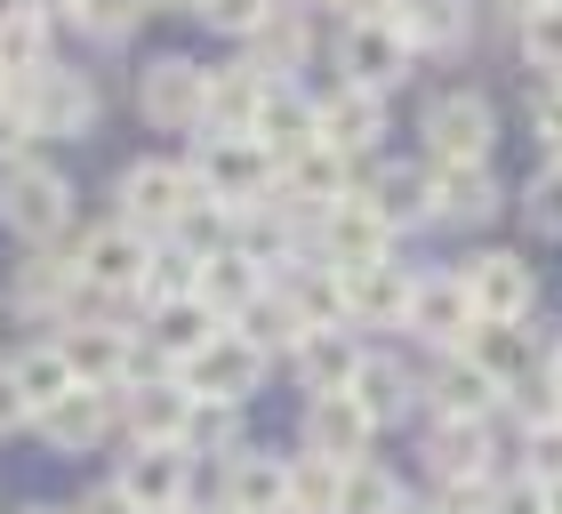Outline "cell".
<instances>
[{
	"mask_svg": "<svg viewBox=\"0 0 562 514\" xmlns=\"http://www.w3.org/2000/svg\"><path fill=\"white\" fill-rule=\"evenodd\" d=\"M0 217H9V234H24V242L65 234V217H72L65 177H57V169H41V161H16V169H9V186H0Z\"/></svg>",
	"mask_w": 562,
	"mask_h": 514,
	"instance_id": "cell-1",
	"label": "cell"
},
{
	"mask_svg": "<svg viewBox=\"0 0 562 514\" xmlns=\"http://www.w3.org/2000/svg\"><path fill=\"white\" fill-rule=\"evenodd\" d=\"M258 378H266V354L249 338H234V329H217V338L186 362V394H210V402L234 410L241 394H258Z\"/></svg>",
	"mask_w": 562,
	"mask_h": 514,
	"instance_id": "cell-2",
	"label": "cell"
},
{
	"mask_svg": "<svg viewBox=\"0 0 562 514\" xmlns=\"http://www.w3.org/2000/svg\"><path fill=\"white\" fill-rule=\"evenodd\" d=\"M426 137H434V161L442 169H482V153H491V105L482 97H434L426 113Z\"/></svg>",
	"mask_w": 562,
	"mask_h": 514,
	"instance_id": "cell-3",
	"label": "cell"
},
{
	"mask_svg": "<svg viewBox=\"0 0 562 514\" xmlns=\"http://www.w3.org/2000/svg\"><path fill=\"white\" fill-rule=\"evenodd\" d=\"M467 305H474V322H522L530 314V298H539V281H530L522 257H474L467 273Z\"/></svg>",
	"mask_w": 562,
	"mask_h": 514,
	"instance_id": "cell-4",
	"label": "cell"
},
{
	"mask_svg": "<svg viewBox=\"0 0 562 514\" xmlns=\"http://www.w3.org/2000/svg\"><path fill=\"white\" fill-rule=\"evenodd\" d=\"M266 145H249V137H201V177L193 186H210V201H234V210H249L266 186Z\"/></svg>",
	"mask_w": 562,
	"mask_h": 514,
	"instance_id": "cell-5",
	"label": "cell"
},
{
	"mask_svg": "<svg viewBox=\"0 0 562 514\" xmlns=\"http://www.w3.org/2000/svg\"><path fill=\"white\" fill-rule=\"evenodd\" d=\"M186 201H193V177L169 169V161H137L130 177H121V217H130V234L137 225H177Z\"/></svg>",
	"mask_w": 562,
	"mask_h": 514,
	"instance_id": "cell-6",
	"label": "cell"
},
{
	"mask_svg": "<svg viewBox=\"0 0 562 514\" xmlns=\"http://www.w3.org/2000/svg\"><path fill=\"white\" fill-rule=\"evenodd\" d=\"M24 89V121H33V137H65V128H89V113H97V97H89V81H72V72H33V81H16Z\"/></svg>",
	"mask_w": 562,
	"mask_h": 514,
	"instance_id": "cell-7",
	"label": "cell"
},
{
	"mask_svg": "<svg viewBox=\"0 0 562 514\" xmlns=\"http://www.w3.org/2000/svg\"><path fill=\"white\" fill-rule=\"evenodd\" d=\"M130 506H153V514H177L186 506V443H137L130 474L113 482Z\"/></svg>",
	"mask_w": 562,
	"mask_h": 514,
	"instance_id": "cell-8",
	"label": "cell"
},
{
	"mask_svg": "<svg viewBox=\"0 0 562 514\" xmlns=\"http://www.w3.org/2000/svg\"><path fill=\"white\" fill-rule=\"evenodd\" d=\"M201 89H210V72L186 65V57H161V65H145V81H137V105L161 121V128H193L201 121Z\"/></svg>",
	"mask_w": 562,
	"mask_h": 514,
	"instance_id": "cell-9",
	"label": "cell"
},
{
	"mask_svg": "<svg viewBox=\"0 0 562 514\" xmlns=\"http://www.w3.org/2000/svg\"><path fill=\"white\" fill-rule=\"evenodd\" d=\"M411 290H418V281L402 273L394 257H378V266H362V273L338 281V305H346L353 322H402V314H411Z\"/></svg>",
	"mask_w": 562,
	"mask_h": 514,
	"instance_id": "cell-10",
	"label": "cell"
},
{
	"mask_svg": "<svg viewBox=\"0 0 562 514\" xmlns=\"http://www.w3.org/2000/svg\"><path fill=\"white\" fill-rule=\"evenodd\" d=\"M378 128H386V97H378V89H338V97L314 113V137H322L329 153H362Z\"/></svg>",
	"mask_w": 562,
	"mask_h": 514,
	"instance_id": "cell-11",
	"label": "cell"
},
{
	"mask_svg": "<svg viewBox=\"0 0 562 514\" xmlns=\"http://www.w3.org/2000/svg\"><path fill=\"white\" fill-rule=\"evenodd\" d=\"M249 145H273L281 161L305 153V145H322V137H314V105H305L297 89H266L258 113H249Z\"/></svg>",
	"mask_w": 562,
	"mask_h": 514,
	"instance_id": "cell-12",
	"label": "cell"
},
{
	"mask_svg": "<svg viewBox=\"0 0 562 514\" xmlns=\"http://www.w3.org/2000/svg\"><path fill=\"white\" fill-rule=\"evenodd\" d=\"M9 394H16V410H24V418L57 410V402L72 394V370H65V354H57V346H24L16 362H9Z\"/></svg>",
	"mask_w": 562,
	"mask_h": 514,
	"instance_id": "cell-13",
	"label": "cell"
},
{
	"mask_svg": "<svg viewBox=\"0 0 562 514\" xmlns=\"http://www.w3.org/2000/svg\"><path fill=\"white\" fill-rule=\"evenodd\" d=\"M305 434H314V458H338V467H353V450L370 443V410L353 394H314V418H305Z\"/></svg>",
	"mask_w": 562,
	"mask_h": 514,
	"instance_id": "cell-14",
	"label": "cell"
},
{
	"mask_svg": "<svg viewBox=\"0 0 562 514\" xmlns=\"http://www.w3.org/2000/svg\"><path fill=\"white\" fill-rule=\"evenodd\" d=\"M402 65H411V41H402L394 24H346V72H353V89H386Z\"/></svg>",
	"mask_w": 562,
	"mask_h": 514,
	"instance_id": "cell-15",
	"label": "cell"
},
{
	"mask_svg": "<svg viewBox=\"0 0 562 514\" xmlns=\"http://www.w3.org/2000/svg\"><path fill=\"white\" fill-rule=\"evenodd\" d=\"M81 281H97V290H130V281H145V242L130 234V225L89 234L81 242Z\"/></svg>",
	"mask_w": 562,
	"mask_h": 514,
	"instance_id": "cell-16",
	"label": "cell"
},
{
	"mask_svg": "<svg viewBox=\"0 0 562 514\" xmlns=\"http://www.w3.org/2000/svg\"><path fill=\"white\" fill-rule=\"evenodd\" d=\"M193 298L210 305V314H241V305H258V257H241V249H217L210 266L193 273Z\"/></svg>",
	"mask_w": 562,
	"mask_h": 514,
	"instance_id": "cell-17",
	"label": "cell"
},
{
	"mask_svg": "<svg viewBox=\"0 0 562 514\" xmlns=\"http://www.w3.org/2000/svg\"><path fill=\"white\" fill-rule=\"evenodd\" d=\"M297 370H305L314 394H346L353 370H362V354H353L346 329H305V338H297Z\"/></svg>",
	"mask_w": 562,
	"mask_h": 514,
	"instance_id": "cell-18",
	"label": "cell"
},
{
	"mask_svg": "<svg viewBox=\"0 0 562 514\" xmlns=\"http://www.w3.org/2000/svg\"><path fill=\"white\" fill-rule=\"evenodd\" d=\"M57 354H65L72 386H89V394H105V386L130 370V346H121V329H81V338H57Z\"/></svg>",
	"mask_w": 562,
	"mask_h": 514,
	"instance_id": "cell-19",
	"label": "cell"
},
{
	"mask_svg": "<svg viewBox=\"0 0 562 514\" xmlns=\"http://www.w3.org/2000/svg\"><path fill=\"white\" fill-rule=\"evenodd\" d=\"M386 225H378L362 201H338V210H329V257H338L346 273H362V266H378V257H386Z\"/></svg>",
	"mask_w": 562,
	"mask_h": 514,
	"instance_id": "cell-20",
	"label": "cell"
},
{
	"mask_svg": "<svg viewBox=\"0 0 562 514\" xmlns=\"http://www.w3.org/2000/svg\"><path fill=\"white\" fill-rule=\"evenodd\" d=\"M411 322L426 329V338H442V346H458L467 338V322H474V305H467V281H418L411 290Z\"/></svg>",
	"mask_w": 562,
	"mask_h": 514,
	"instance_id": "cell-21",
	"label": "cell"
},
{
	"mask_svg": "<svg viewBox=\"0 0 562 514\" xmlns=\"http://www.w3.org/2000/svg\"><path fill=\"white\" fill-rule=\"evenodd\" d=\"M105 418H113V402H105V394H89V386H72L57 410H41V434H48L57 450H89L97 434H105Z\"/></svg>",
	"mask_w": 562,
	"mask_h": 514,
	"instance_id": "cell-22",
	"label": "cell"
},
{
	"mask_svg": "<svg viewBox=\"0 0 562 514\" xmlns=\"http://www.w3.org/2000/svg\"><path fill=\"white\" fill-rule=\"evenodd\" d=\"M338 482H346L338 458H290L281 467V506L290 514H338Z\"/></svg>",
	"mask_w": 562,
	"mask_h": 514,
	"instance_id": "cell-23",
	"label": "cell"
},
{
	"mask_svg": "<svg viewBox=\"0 0 562 514\" xmlns=\"http://www.w3.org/2000/svg\"><path fill=\"white\" fill-rule=\"evenodd\" d=\"M362 210H370V217L394 234L402 217H426V210H434V177H426V169H386V177L370 186V201H362Z\"/></svg>",
	"mask_w": 562,
	"mask_h": 514,
	"instance_id": "cell-24",
	"label": "cell"
},
{
	"mask_svg": "<svg viewBox=\"0 0 562 514\" xmlns=\"http://www.w3.org/2000/svg\"><path fill=\"white\" fill-rule=\"evenodd\" d=\"M210 338H217V314H210L201 298H169V305H161V329H153V346H161V354L193 362V354L210 346Z\"/></svg>",
	"mask_w": 562,
	"mask_h": 514,
	"instance_id": "cell-25",
	"label": "cell"
},
{
	"mask_svg": "<svg viewBox=\"0 0 562 514\" xmlns=\"http://www.w3.org/2000/svg\"><path fill=\"white\" fill-rule=\"evenodd\" d=\"M394 33L442 48V41L467 33V0H394Z\"/></svg>",
	"mask_w": 562,
	"mask_h": 514,
	"instance_id": "cell-26",
	"label": "cell"
},
{
	"mask_svg": "<svg viewBox=\"0 0 562 514\" xmlns=\"http://www.w3.org/2000/svg\"><path fill=\"white\" fill-rule=\"evenodd\" d=\"M498 394H506V386H498V378H482L474 362H450V370H442V386H434V402H442L450 418H467V426L491 418V402H498Z\"/></svg>",
	"mask_w": 562,
	"mask_h": 514,
	"instance_id": "cell-27",
	"label": "cell"
},
{
	"mask_svg": "<svg viewBox=\"0 0 562 514\" xmlns=\"http://www.w3.org/2000/svg\"><path fill=\"white\" fill-rule=\"evenodd\" d=\"M467 338H474V370H482V378H498V386H506V378H522V370H530V346H522V329H515V322H474Z\"/></svg>",
	"mask_w": 562,
	"mask_h": 514,
	"instance_id": "cell-28",
	"label": "cell"
},
{
	"mask_svg": "<svg viewBox=\"0 0 562 514\" xmlns=\"http://www.w3.org/2000/svg\"><path fill=\"white\" fill-rule=\"evenodd\" d=\"M225 506H234V514H281V467H273V458H234Z\"/></svg>",
	"mask_w": 562,
	"mask_h": 514,
	"instance_id": "cell-29",
	"label": "cell"
},
{
	"mask_svg": "<svg viewBox=\"0 0 562 514\" xmlns=\"http://www.w3.org/2000/svg\"><path fill=\"white\" fill-rule=\"evenodd\" d=\"M186 410H193V394L186 386H145L137 394V443H177V434H186Z\"/></svg>",
	"mask_w": 562,
	"mask_h": 514,
	"instance_id": "cell-30",
	"label": "cell"
},
{
	"mask_svg": "<svg viewBox=\"0 0 562 514\" xmlns=\"http://www.w3.org/2000/svg\"><path fill=\"white\" fill-rule=\"evenodd\" d=\"M434 210H450V217H491L498 193H491V177H482V169H434Z\"/></svg>",
	"mask_w": 562,
	"mask_h": 514,
	"instance_id": "cell-31",
	"label": "cell"
},
{
	"mask_svg": "<svg viewBox=\"0 0 562 514\" xmlns=\"http://www.w3.org/2000/svg\"><path fill=\"white\" fill-rule=\"evenodd\" d=\"M41 48H48V24L41 16H0V72H16V81H33L41 72Z\"/></svg>",
	"mask_w": 562,
	"mask_h": 514,
	"instance_id": "cell-32",
	"label": "cell"
},
{
	"mask_svg": "<svg viewBox=\"0 0 562 514\" xmlns=\"http://www.w3.org/2000/svg\"><path fill=\"white\" fill-rule=\"evenodd\" d=\"M482 458H491V450H482V426L450 418L442 434H434V467H442L450 482H474V474H482Z\"/></svg>",
	"mask_w": 562,
	"mask_h": 514,
	"instance_id": "cell-33",
	"label": "cell"
},
{
	"mask_svg": "<svg viewBox=\"0 0 562 514\" xmlns=\"http://www.w3.org/2000/svg\"><path fill=\"white\" fill-rule=\"evenodd\" d=\"M346 394L362 402V410H370V426H378V418H394V410L411 402V386H402V370H394V362H362V370H353V386H346Z\"/></svg>",
	"mask_w": 562,
	"mask_h": 514,
	"instance_id": "cell-34",
	"label": "cell"
},
{
	"mask_svg": "<svg viewBox=\"0 0 562 514\" xmlns=\"http://www.w3.org/2000/svg\"><path fill=\"white\" fill-rule=\"evenodd\" d=\"M290 193H297V201H329V210H338V153H329V145L290 153Z\"/></svg>",
	"mask_w": 562,
	"mask_h": 514,
	"instance_id": "cell-35",
	"label": "cell"
},
{
	"mask_svg": "<svg viewBox=\"0 0 562 514\" xmlns=\"http://www.w3.org/2000/svg\"><path fill=\"white\" fill-rule=\"evenodd\" d=\"M402 506V491L378 467H362V458H353L346 467V482H338V514H394Z\"/></svg>",
	"mask_w": 562,
	"mask_h": 514,
	"instance_id": "cell-36",
	"label": "cell"
},
{
	"mask_svg": "<svg viewBox=\"0 0 562 514\" xmlns=\"http://www.w3.org/2000/svg\"><path fill=\"white\" fill-rule=\"evenodd\" d=\"M241 322H249V329H234V338H249L258 354H266V346H297V338H305V322L290 314V298H273V305L258 298V305H241Z\"/></svg>",
	"mask_w": 562,
	"mask_h": 514,
	"instance_id": "cell-37",
	"label": "cell"
},
{
	"mask_svg": "<svg viewBox=\"0 0 562 514\" xmlns=\"http://www.w3.org/2000/svg\"><path fill=\"white\" fill-rule=\"evenodd\" d=\"M258 48H266L273 65H297V57H305V24H297V9L258 16Z\"/></svg>",
	"mask_w": 562,
	"mask_h": 514,
	"instance_id": "cell-38",
	"label": "cell"
},
{
	"mask_svg": "<svg viewBox=\"0 0 562 514\" xmlns=\"http://www.w3.org/2000/svg\"><path fill=\"white\" fill-rule=\"evenodd\" d=\"M145 290L161 298V305H169V298H193V257H186V249H161V257H145Z\"/></svg>",
	"mask_w": 562,
	"mask_h": 514,
	"instance_id": "cell-39",
	"label": "cell"
},
{
	"mask_svg": "<svg viewBox=\"0 0 562 514\" xmlns=\"http://www.w3.org/2000/svg\"><path fill=\"white\" fill-rule=\"evenodd\" d=\"M522 48H530L539 65H562V0H547V9L522 16Z\"/></svg>",
	"mask_w": 562,
	"mask_h": 514,
	"instance_id": "cell-40",
	"label": "cell"
},
{
	"mask_svg": "<svg viewBox=\"0 0 562 514\" xmlns=\"http://www.w3.org/2000/svg\"><path fill=\"white\" fill-rule=\"evenodd\" d=\"M72 16L89 24V33H105V41H121L137 24V0H72Z\"/></svg>",
	"mask_w": 562,
	"mask_h": 514,
	"instance_id": "cell-41",
	"label": "cell"
},
{
	"mask_svg": "<svg viewBox=\"0 0 562 514\" xmlns=\"http://www.w3.org/2000/svg\"><path fill=\"white\" fill-rule=\"evenodd\" d=\"M201 16H210V24H225V33H258L266 0H201Z\"/></svg>",
	"mask_w": 562,
	"mask_h": 514,
	"instance_id": "cell-42",
	"label": "cell"
},
{
	"mask_svg": "<svg viewBox=\"0 0 562 514\" xmlns=\"http://www.w3.org/2000/svg\"><path fill=\"white\" fill-rule=\"evenodd\" d=\"M24 145H33V121L16 113V97H0V161H24Z\"/></svg>",
	"mask_w": 562,
	"mask_h": 514,
	"instance_id": "cell-43",
	"label": "cell"
},
{
	"mask_svg": "<svg viewBox=\"0 0 562 514\" xmlns=\"http://www.w3.org/2000/svg\"><path fill=\"white\" fill-rule=\"evenodd\" d=\"M530 467H539L547 482H562V418L554 426H530Z\"/></svg>",
	"mask_w": 562,
	"mask_h": 514,
	"instance_id": "cell-44",
	"label": "cell"
},
{
	"mask_svg": "<svg viewBox=\"0 0 562 514\" xmlns=\"http://www.w3.org/2000/svg\"><path fill=\"white\" fill-rule=\"evenodd\" d=\"M482 514H539V482H506V491H491V506H482Z\"/></svg>",
	"mask_w": 562,
	"mask_h": 514,
	"instance_id": "cell-45",
	"label": "cell"
},
{
	"mask_svg": "<svg viewBox=\"0 0 562 514\" xmlns=\"http://www.w3.org/2000/svg\"><path fill=\"white\" fill-rule=\"evenodd\" d=\"M16 298L24 305H48V298H57V266H33V273L16 281Z\"/></svg>",
	"mask_w": 562,
	"mask_h": 514,
	"instance_id": "cell-46",
	"label": "cell"
},
{
	"mask_svg": "<svg viewBox=\"0 0 562 514\" xmlns=\"http://www.w3.org/2000/svg\"><path fill=\"white\" fill-rule=\"evenodd\" d=\"M539 225H547V234H562V169L539 186Z\"/></svg>",
	"mask_w": 562,
	"mask_h": 514,
	"instance_id": "cell-47",
	"label": "cell"
},
{
	"mask_svg": "<svg viewBox=\"0 0 562 514\" xmlns=\"http://www.w3.org/2000/svg\"><path fill=\"white\" fill-rule=\"evenodd\" d=\"M353 24H394V0H338Z\"/></svg>",
	"mask_w": 562,
	"mask_h": 514,
	"instance_id": "cell-48",
	"label": "cell"
},
{
	"mask_svg": "<svg viewBox=\"0 0 562 514\" xmlns=\"http://www.w3.org/2000/svg\"><path fill=\"white\" fill-rule=\"evenodd\" d=\"M539 137L562 153V97H547V105H539Z\"/></svg>",
	"mask_w": 562,
	"mask_h": 514,
	"instance_id": "cell-49",
	"label": "cell"
},
{
	"mask_svg": "<svg viewBox=\"0 0 562 514\" xmlns=\"http://www.w3.org/2000/svg\"><path fill=\"white\" fill-rule=\"evenodd\" d=\"M81 514H137V506H130V499H121V491H97V499H89Z\"/></svg>",
	"mask_w": 562,
	"mask_h": 514,
	"instance_id": "cell-50",
	"label": "cell"
},
{
	"mask_svg": "<svg viewBox=\"0 0 562 514\" xmlns=\"http://www.w3.org/2000/svg\"><path fill=\"white\" fill-rule=\"evenodd\" d=\"M24 410H16V394H9V378H0V426H16Z\"/></svg>",
	"mask_w": 562,
	"mask_h": 514,
	"instance_id": "cell-51",
	"label": "cell"
},
{
	"mask_svg": "<svg viewBox=\"0 0 562 514\" xmlns=\"http://www.w3.org/2000/svg\"><path fill=\"white\" fill-rule=\"evenodd\" d=\"M539 514H562V482H539Z\"/></svg>",
	"mask_w": 562,
	"mask_h": 514,
	"instance_id": "cell-52",
	"label": "cell"
},
{
	"mask_svg": "<svg viewBox=\"0 0 562 514\" xmlns=\"http://www.w3.org/2000/svg\"><path fill=\"white\" fill-rule=\"evenodd\" d=\"M145 9H201V0H145Z\"/></svg>",
	"mask_w": 562,
	"mask_h": 514,
	"instance_id": "cell-53",
	"label": "cell"
},
{
	"mask_svg": "<svg viewBox=\"0 0 562 514\" xmlns=\"http://www.w3.org/2000/svg\"><path fill=\"white\" fill-rule=\"evenodd\" d=\"M41 9H57V0H24V16H41Z\"/></svg>",
	"mask_w": 562,
	"mask_h": 514,
	"instance_id": "cell-54",
	"label": "cell"
},
{
	"mask_svg": "<svg viewBox=\"0 0 562 514\" xmlns=\"http://www.w3.org/2000/svg\"><path fill=\"white\" fill-rule=\"evenodd\" d=\"M506 9H522V16H530V9H547V0H506Z\"/></svg>",
	"mask_w": 562,
	"mask_h": 514,
	"instance_id": "cell-55",
	"label": "cell"
},
{
	"mask_svg": "<svg viewBox=\"0 0 562 514\" xmlns=\"http://www.w3.org/2000/svg\"><path fill=\"white\" fill-rule=\"evenodd\" d=\"M394 514H426V506H394Z\"/></svg>",
	"mask_w": 562,
	"mask_h": 514,
	"instance_id": "cell-56",
	"label": "cell"
},
{
	"mask_svg": "<svg viewBox=\"0 0 562 514\" xmlns=\"http://www.w3.org/2000/svg\"><path fill=\"white\" fill-rule=\"evenodd\" d=\"M177 514H186V506H177Z\"/></svg>",
	"mask_w": 562,
	"mask_h": 514,
	"instance_id": "cell-57",
	"label": "cell"
}]
</instances>
